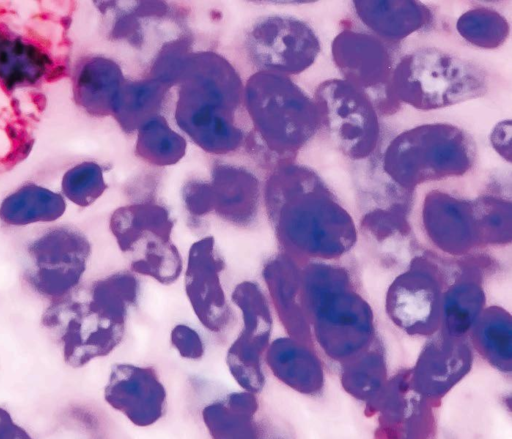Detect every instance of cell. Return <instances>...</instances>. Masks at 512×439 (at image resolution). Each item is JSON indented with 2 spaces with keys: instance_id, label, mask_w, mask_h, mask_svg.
Returning <instances> with one entry per match:
<instances>
[{
  "instance_id": "7c38bea8",
  "label": "cell",
  "mask_w": 512,
  "mask_h": 439,
  "mask_svg": "<svg viewBox=\"0 0 512 439\" xmlns=\"http://www.w3.org/2000/svg\"><path fill=\"white\" fill-rule=\"evenodd\" d=\"M438 406L415 390L410 373H401L386 382L366 414L377 415L376 439H435Z\"/></svg>"
},
{
  "instance_id": "1f68e13d",
  "label": "cell",
  "mask_w": 512,
  "mask_h": 439,
  "mask_svg": "<svg viewBox=\"0 0 512 439\" xmlns=\"http://www.w3.org/2000/svg\"><path fill=\"white\" fill-rule=\"evenodd\" d=\"M182 200L186 210L196 217L213 211V194L210 182L191 180L182 188Z\"/></svg>"
},
{
  "instance_id": "5bb4252c",
  "label": "cell",
  "mask_w": 512,
  "mask_h": 439,
  "mask_svg": "<svg viewBox=\"0 0 512 439\" xmlns=\"http://www.w3.org/2000/svg\"><path fill=\"white\" fill-rule=\"evenodd\" d=\"M103 396L111 408L138 427L155 424L166 412L167 392L152 367L113 364Z\"/></svg>"
},
{
  "instance_id": "e0dca14e",
  "label": "cell",
  "mask_w": 512,
  "mask_h": 439,
  "mask_svg": "<svg viewBox=\"0 0 512 439\" xmlns=\"http://www.w3.org/2000/svg\"><path fill=\"white\" fill-rule=\"evenodd\" d=\"M353 8L379 39L398 42L432 22V12L419 1L356 0Z\"/></svg>"
},
{
  "instance_id": "484cf974",
  "label": "cell",
  "mask_w": 512,
  "mask_h": 439,
  "mask_svg": "<svg viewBox=\"0 0 512 439\" xmlns=\"http://www.w3.org/2000/svg\"><path fill=\"white\" fill-rule=\"evenodd\" d=\"M131 270L162 285L176 282L182 272L181 254L169 239L151 236L137 243L127 254Z\"/></svg>"
},
{
  "instance_id": "30bf717a",
  "label": "cell",
  "mask_w": 512,
  "mask_h": 439,
  "mask_svg": "<svg viewBox=\"0 0 512 439\" xmlns=\"http://www.w3.org/2000/svg\"><path fill=\"white\" fill-rule=\"evenodd\" d=\"M332 59L347 82L364 92L381 114L398 109L391 80L392 56L385 43L374 35L344 29L331 44Z\"/></svg>"
},
{
  "instance_id": "3957f363",
  "label": "cell",
  "mask_w": 512,
  "mask_h": 439,
  "mask_svg": "<svg viewBox=\"0 0 512 439\" xmlns=\"http://www.w3.org/2000/svg\"><path fill=\"white\" fill-rule=\"evenodd\" d=\"M127 314L92 282L52 301L41 325L64 363L77 369L113 352L124 337Z\"/></svg>"
},
{
  "instance_id": "6da1fadb",
  "label": "cell",
  "mask_w": 512,
  "mask_h": 439,
  "mask_svg": "<svg viewBox=\"0 0 512 439\" xmlns=\"http://www.w3.org/2000/svg\"><path fill=\"white\" fill-rule=\"evenodd\" d=\"M177 84L174 117L179 128L208 153L238 149L244 131L236 113L244 87L229 61L212 51L191 53Z\"/></svg>"
},
{
  "instance_id": "cb8c5ba5",
  "label": "cell",
  "mask_w": 512,
  "mask_h": 439,
  "mask_svg": "<svg viewBox=\"0 0 512 439\" xmlns=\"http://www.w3.org/2000/svg\"><path fill=\"white\" fill-rule=\"evenodd\" d=\"M66 210L64 197L34 183L21 186L0 204V219L7 225L53 222Z\"/></svg>"
},
{
  "instance_id": "4dcf8cb0",
  "label": "cell",
  "mask_w": 512,
  "mask_h": 439,
  "mask_svg": "<svg viewBox=\"0 0 512 439\" xmlns=\"http://www.w3.org/2000/svg\"><path fill=\"white\" fill-rule=\"evenodd\" d=\"M479 352L497 369L511 370L512 348L510 326L505 324L483 325L473 334Z\"/></svg>"
},
{
  "instance_id": "52a82bcc",
  "label": "cell",
  "mask_w": 512,
  "mask_h": 439,
  "mask_svg": "<svg viewBox=\"0 0 512 439\" xmlns=\"http://www.w3.org/2000/svg\"><path fill=\"white\" fill-rule=\"evenodd\" d=\"M322 129L339 151L351 159H364L380 137L377 110L371 99L344 79L320 83L313 98Z\"/></svg>"
},
{
  "instance_id": "d4e9b609",
  "label": "cell",
  "mask_w": 512,
  "mask_h": 439,
  "mask_svg": "<svg viewBox=\"0 0 512 439\" xmlns=\"http://www.w3.org/2000/svg\"><path fill=\"white\" fill-rule=\"evenodd\" d=\"M48 63V57L37 47L0 32V81L7 88L34 84Z\"/></svg>"
},
{
  "instance_id": "5b68a950",
  "label": "cell",
  "mask_w": 512,
  "mask_h": 439,
  "mask_svg": "<svg viewBox=\"0 0 512 439\" xmlns=\"http://www.w3.org/2000/svg\"><path fill=\"white\" fill-rule=\"evenodd\" d=\"M391 88L398 102L430 111L483 96L488 75L471 60L425 47L404 55L394 66Z\"/></svg>"
},
{
  "instance_id": "d6a6232c",
  "label": "cell",
  "mask_w": 512,
  "mask_h": 439,
  "mask_svg": "<svg viewBox=\"0 0 512 439\" xmlns=\"http://www.w3.org/2000/svg\"><path fill=\"white\" fill-rule=\"evenodd\" d=\"M170 343L179 355L190 360L201 359L204 343L199 333L186 324H177L170 332Z\"/></svg>"
},
{
  "instance_id": "9a60e30c",
  "label": "cell",
  "mask_w": 512,
  "mask_h": 439,
  "mask_svg": "<svg viewBox=\"0 0 512 439\" xmlns=\"http://www.w3.org/2000/svg\"><path fill=\"white\" fill-rule=\"evenodd\" d=\"M472 354L456 337L443 335L422 350L410 378L421 395L439 405L440 400L469 372Z\"/></svg>"
},
{
  "instance_id": "ac0fdd59",
  "label": "cell",
  "mask_w": 512,
  "mask_h": 439,
  "mask_svg": "<svg viewBox=\"0 0 512 439\" xmlns=\"http://www.w3.org/2000/svg\"><path fill=\"white\" fill-rule=\"evenodd\" d=\"M265 362L279 381L301 394L313 396L322 390L321 363L304 343L279 337L269 344Z\"/></svg>"
},
{
  "instance_id": "d6986e66",
  "label": "cell",
  "mask_w": 512,
  "mask_h": 439,
  "mask_svg": "<svg viewBox=\"0 0 512 439\" xmlns=\"http://www.w3.org/2000/svg\"><path fill=\"white\" fill-rule=\"evenodd\" d=\"M125 76L120 66L103 56L83 59L73 79L74 99L93 116L112 115Z\"/></svg>"
},
{
  "instance_id": "f1b7e54d",
  "label": "cell",
  "mask_w": 512,
  "mask_h": 439,
  "mask_svg": "<svg viewBox=\"0 0 512 439\" xmlns=\"http://www.w3.org/2000/svg\"><path fill=\"white\" fill-rule=\"evenodd\" d=\"M460 36L482 49H496L508 38L510 26L496 10L478 7L464 12L456 22Z\"/></svg>"
},
{
  "instance_id": "9c48e42d",
  "label": "cell",
  "mask_w": 512,
  "mask_h": 439,
  "mask_svg": "<svg viewBox=\"0 0 512 439\" xmlns=\"http://www.w3.org/2000/svg\"><path fill=\"white\" fill-rule=\"evenodd\" d=\"M245 45L248 56L260 71L288 77L312 66L321 50L313 28L289 15L258 19L248 31Z\"/></svg>"
},
{
  "instance_id": "f546056e",
  "label": "cell",
  "mask_w": 512,
  "mask_h": 439,
  "mask_svg": "<svg viewBox=\"0 0 512 439\" xmlns=\"http://www.w3.org/2000/svg\"><path fill=\"white\" fill-rule=\"evenodd\" d=\"M106 188L101 166L91 161L70 168L65 172L61 183L64 196L80 207L94 203Z\"/></svg>"
},
{
  "instance_id": "603a6c76",
  "label": "cell",
  "mask_w": 512,
  "mask_h": 439,
  "mask_svg": "<svg viewBox=\"0 0 512 439\" xmlns=\"http://www.w3.org/2000/svg\"><path fill=\"white\" fill-rule=\"evenodd\" d=\"M169 88L163 81L150 75L141 80L125 79L115 101L112 116L126 133L138 130L144 123L159 115Z\"/></svg>"
},
{
  "instance_id": "4fadbf2b",
  "label": "cell",
  "mask_w": 512,
  "mask_h": 439,
  "mask_svg": "<svg viewBox=\"0 0 512 439\" xmlns=\"http://www.w3.org/2000/svg\"><path fill=\"white\" fill-rule=\"evenodd\" d=\"M224 268L213 236L191 245L184 274L185 293L199 322L214 333L225 330L231 320L220 277Z\"/></svg>"
},
{
  "instance_id": "2e32d148",
  "label": "cell",
  "mask_w": 512,
  "mask_h": 439,
  "mask_svg": "<svg viewBox=\"0 0 512 439\" xmlns=\"http://www.w3.org/2000/svg\"><path fill=\"white\" fill-rule=\"evenodd\" d=\"M213 210L223 220L237 226L251 225L258 214L260 184L244 167L217 163L211 171Z\"/></svg>"
},
{
  "instance_id": "83f0119b",
  "label": "cell",
  "mask_w": 512,
  "mask_h": 439,
  "mask_svg": "<svg viewBox=\"0 0 512 439\" xmlns=\"http://www.w3.org/2000/svg\"><path fill=\"white\" fill-rule=\"evenodd\" d=\"M342 373V385L352 397L371 404L386 384V369L377 352H361L347 361Z\"/></svg>"
},
{
  "instance_id": "8992f818",
  "label": "cell",
  "mask_w": 512,
  "mask_h": 439,
  "mask_svg": "<svg viewBox=\"0 0 512 439\" xmlns=\"http://www.w3.org/2000/svg\"><path fill=\"white\" fill-rule=\"evenodd\" d=\"M474 158V143L463 129L448 123H428L391 140L383 168L398 184L412 189L426 181L464 175Z\"/></svg>"
},
{
  "instance_id": "ba28073f",
  "label": "cell",
  "mask_w": 512,
  "mask_h": 439,
  "mask_svg": "<svg viewBox=\"0 0 512 439\" xmlns=\"http://www.w3.org/2000/svg\"><path fill=\"white\" fill-rule=\"evenodd\" d=\"M91 252V243L80 230L50 228L26 248L25 282L51 302L63 298L79 287Z\"/></svg>"
},
{
  "instance_id": "836d02e7",
  "label": "cell",
  "mask_w": 512,
  "mask_h": 439,
  "mask_svg": "<svg viewBox=\"0 0 512 439\" xmlns=\"http://www.w3.org/2000/svg\"><path fill=\"white\" fill-rule=\"evenodd\" d=\"M0 439H34L23 426L18 424L12 414L0 406Z\"/></svg>"
},
{
  "instance_id": "277c9868",
  "label": "cell",
  "mask_w": 512,
  "mask_h": 439,
  "mask_svg": "<svg viewBox=\"0 0 512 439\" xmlns=\"http://www.w3.org/2000/svg\"><path fill=\"white\" fill-rule=\"evenodd\" d=\"M243 99L256 134L278 159L292 162L319 130L318 110L288 76L258 71L246 82Z\"/></svg>"
},
{
  "instance_id": "8fae6325",
  "label": "cell",
  "mask_w": 512,
  "mask_h": 439,
  "mask_svg": "<svg viewBox=\"0 0 512 439\" xmlns=\"http://www.w3.org/2000/svg\"><path fill=\"white\" fill-rule=\"evenodd\" d=\"M232 302L242 315V329L226 353V364L236 383L244 390L259 393L265 385L262 358L269 344L272 316L261 288L252 281L237 284Z\"/></svg>"
},
{
  "instance_id": "7402d4cb",
  "label": "cell",
  "mask_w": 512,
  "mask_h": 439,
  "mask_svg": "<svg viewBox=\"0 0 512 439\" xmlns=\"http://www.w3.org/2000/svg\"><path fill=\"white\" fill-rule=\"evenodd\" d=\"M174 222L168 210L155 202L134 203L117 208L111 215L109 229L118 248L127 254L148 236L171 239Z\"/></svg>"
},
{
  "instance_id": "4316f807",
  "label": "cell",
  "mask_w": 512,
  "mask_h": 439,
  "mask_svg": "<svg viewBox=\"0 0 512 439\" xmlns=\"http://www.w3.org/2000/svg\"><path fill=\"white\" fill-rule=\"evenodd\" d=\"M186 147V140L161 115L153 117L138 129L136 155L150 164L173 165L185 155Z\"/></svg>"
},
{
  "instance_id": "e575fe53",
  "label": "cell",
  "mask_w": 512,
  "mask_h": 439,
  "mask_svg": "<svg viewBox=\"0 0 512 439\" xmlns=\"http://www.w3.org/2000/svg\"><path fill=\"white\" fill-rule=\"evenodd\" d=\"M511 121L506 120L498 123L490 136L494 149L504 158H510Z\"/></svg>"
},
{
  "instance_id": "44dd1931",
  "label": "cell",
  "mask_w": 512,
  "mask_h": 439,
  "mask_svg": "<svg viewBox=\"0 0 512 439\" xmlns=\"http://www.w3.org/2000/svg\"><path fill=\"white\" fill-rule=\"evenodd\" d=\"M262 277L279 320L290 338L308 345L310 331L297 302L298 276L287 255L270 258L263 266Z\"/></svg>"
},
{
  "instance_id": "ffe728a7",
  "label": "cell",
  "mask_w": 512,
  "mask_h": 439,
  "mask_svg": "<svg viewBox=\"0 0 512 439\" xmlns=\"http://www.w3.org/2000/svg\"><path fill=\"white\" fill-rule=\"evenodd\" d=\"M258 410L256 394L243 390L207 404L201 416L211 439H263Z\"/></svg>"
},
{
  "instance_id": "7a4b0ae2",
  "label": "cell",
  "mask_w": 512,
  "mask_h": 439,
  "mask_svg": "<svg viewBox=\"0 0 512 439\" xmlns=\"http://www.w3.org/2000/svg\"><path fill=\"white\" fill-rule=\"evenodd\" d=\"M267 216L279 244L304 252L324 237H350L353 222L320 177L310 168L278 164L264 187Z\"/></svg>"
}]
</instances>
